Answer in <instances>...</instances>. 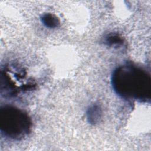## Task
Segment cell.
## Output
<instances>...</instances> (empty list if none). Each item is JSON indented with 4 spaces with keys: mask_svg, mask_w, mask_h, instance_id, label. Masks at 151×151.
<instances>
[{
    "mask_svg": "<svg viewBox=\"0 0 151 151\" xmlns=\"http://www.w3.org/2000/svg\"><path fill=\"white\" fill-rule=\"evenodd\" d=\"M113 87L122 97L146 101L150 96V77L143 69L127 63L114 70L111 77Z\"/></svg>",
    "mask_w": 151,
    "mask_h": 151,
    "instance_id": "obj_1",
    "label": "cell"
},
{
    "mask_svg": "<svg viewBox=\"0 0 151 151\" xmlns=\"http://www.w3.org/2000/svg\"><path fill=\"white\" fill-rule=\"evenodd\" d=\"M31 120L28 116L18 108L4 106L0 109V130L5 136L19 139L30 130Z\"/></svg>",
    "mask_w": 151,
    "mask_h": 151,
    "instance_id": "obj_2",
    "label": "cell"
},
{
    "mask_svg": "<svg viewBox=\"0 0 151 151\" xmlns=\"http://www.w3.org/2000/svg\"><path fill=\"white\" fill-rule=\"evenodd\" d=\"M41 20L45 27L50 28H57L60 25L59 19L51 13L44 14L41 17Z\"/></svg>",
    "mask_w": 151,
    "mask_h": 151,
    "instance_id": "obj_3",
    "label": "cell"
},
{
    "mask_svg": "<svg viewBox=\"0 0 151 151\" xmlns=\"http://www.w3.org/2000/svg\"><path fill=\"white\" fill-rule=\"evenodd\" d=\"M101 109L97 105L91 106L87 111V117L89 122L93 124L96 123L101 117Z\"/></svg>",
    "mask_w": 151,
    "mask_h": 151,
    "instance_id": "obj_4",
    "label": "cell"
},
{
    "mask_svg": "<svg viewBox=\"0 0 151 151\" xmlns=\"http://www.w3.org/2000/svg\"><path fill=\"white\" fill-rule=\"evenodd\" d=\"M106 42L109 45H119L122 44V38L117 34H110L106 38Z\"/></svg>",
    "mask_w": 151,
    "mask_h": 151,
    "instance_id": "obj_5",
    "label": "cell"
}]
</instances>
